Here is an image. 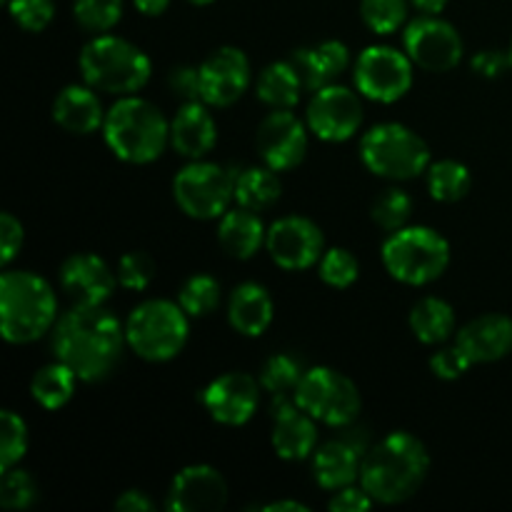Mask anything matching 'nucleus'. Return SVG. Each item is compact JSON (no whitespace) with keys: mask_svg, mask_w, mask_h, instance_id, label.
I'll return each instance as SVG.
<instances>
[{"mask_svg":"<svg viewBox=\"0 0 512 512\" xmlns=\"http://www.w3.org/2000/svg\"><path fill=\"white\" fill-rule=\"evenodd\" d=\"M128 345L125 325L103 305H75L55 323V360L68 365L83 383H100L118 368Z\"/></svg>","mask_w":512,"mask_h":512,"instance_id":"obj_1","label":"nucleus"},{"mask_svg":"<svg viewBox=\"0 0 512 512\" xmlns=\"http://www.w3.org/2000/svg\"><path fill=\"white\" fill-rule=\"evenodd\" d=\"M430 473V455L423 440L395 430L365 453L360 485L375 503L398 505L423 488Z\"/></svg>","mask_w":512,"mask_h":512,"instance_id":"obj_2","label":"nucleus"},{"mask_svg":"<svg viewBox=\"0 0 512 512\" xmlns=\"http://www.w3.org/2000/svg\"><path fill=\"white\" fill-rule=\"evenodd\" d=\"M58 318V300L45 278L30 270H5L0 275V330L13 345L43 338Z\"/></svg>","mask_w":512,"mask_h":512,"instance_id":"obj_3","label":"nucleus"},{"mask_svg":"<svg viewBox=\"0 0 512 512\" xmlns=\"http://www.w3.org/2000/svg\"><path fill=\"white\" fill-rule=\"evenodd\" d=\"M103 135L115 158L133 165L153 163L170 143V123L150 100L123 95L105 113Z\"/></svg>","mask_w":512,"mask_h":512,"instance_id":"obj_4","label":"nucleus"},{"mask_svg":"<svg viewBox=\"0 0 512 512\" xmlns=\"http://www.w3.org/2000/svg\"><path fill=\"white\" fill-rule=\"evenodd\" d=\"M80 73L90 88L110 95H133L153 75L148 55L130 40L103 35L85 43L80 53Z\"/></svg>","mask_w":512,"mask_h":512,"instance_id":"obj_5","label":"nucleus"},{"mask_svg":"<svg viewBox=\"0 0 512 512\" xmlns=\"http://www.w3.org/2000/svg\"><path fill=\"white\" fill-rule=\"evenodd\" d=\"M383 265L405 285H428L450 265V243L428 225H413L390 233L383 243Z\"/></svg>","mask_w":512,"mask_h":512,"instance_id":"obj_6","label":"nucleus"},{"mask_svg":"<svg viewBox=\"0 0 512 512\" xmlns=\"http://www.w3.org/2000/svg\"><path fill=\"white\" fill-rule=\"evenodd\" d=\"M190 315L180 303L145 300L125 320V338L135 355L150 363L173 360L185 348L190 335Z\"/></svg>","mask_w":512,"mask_h":512,"instance_id":"obj_7","label":"nucleus"},{"mask_svg":"<svg viewBox=\"0 0 512 512\" xmlns=\"http://www.w3.org/2000/svg\"><path fill=\"white\" fill-rule=\"evenodd\" d=\"M360 158L370 173L390 180H413L430 168V148L415 130L380 123L360 140Z\"/></svg>","mask_w":512,"mask_h":512,"instance_id":"obj_8","label":"nucleus"},{"mask_svg":"<svg viewBox=\"0 0 512 512\" xmlns=\"http://www.w3.org/2000/svg\"><path fill=\"white\" fill-rule=\"evenodd\" d=\"M295 403L318 423L330 428H345L355 423L363 408L360 390L355 388L353 380L333 368L305 370L303 380L295 388Z\"/></svg>","mask_w":512,"mask_h":512,"instance_id":"obj_9","label":"nucleus"},{"mask_svg":"<svg viewBox=\"0 0 512 512\" xmlns=\"http://www.w3.org/2000/svg\"><path fill=\"white\" fill-rule=\"evenodd\" d=\"M173 198L190 218H223L235 200V178L230 170L220 165L193 160L173 178Z\"/></svg>","mask_w":512,"mask_h":512,"instance_id":"obj_10","label":"nucleus"},{"mask_svg":"<svg viewBox=\"0 0 512 512\" xmlns=\"http://www.w3.org/2000/svg\"><path fill=\"white\" fill-rule=\"evenodd\" d=\"M413 60L390 45H370L355 63V88L375 103H395L413 88Z\"/></svg>","mask_w":512,"mask_h":512,"instance_id":"obj_11","label":"nucleus"},{"mask_svg":"<svg viewBox=\"0 0 512 512\" xmlns=\"http://www.w3.org/2000/svg\"><path fill=\"white\" fill-rule=\"evenodd\" d=\"M405 53L428 73H448L463 58V38L448 20L420 15L405 28Z\"/></svg>","mask_w":512,"mask_h":512,"instance_id":"obj_12","label":"nucleus"},{"mask_svg":"<svg viewBox=\"0 0 512 512\" xmlns=\"http://www.w3.org/2000/svg\"><path fill=\"white\" fill-rule=\"evenodd\" d=\"M363 100L345 85H325L315 90L308 105V128L325 143L350 140L363 125Z\"/></svg>","mask_w":512,"mask_h":512,"instance_id":"obj_13","label":"nucleus"},{"mask_svg":"<svg viewBox=\"0 0 512 512\" xmlns=\"http://www.w3.org/2000/svg\"><path fill=\"white\" fill-rule=\"evenodd\" d=\"M265 248L283 270H308L325 255V238L320 225L310 218L288 215L270 225Z\"/></svg>","mask_w":512,"mask_h":512,"instance_id":"obj_14","label":"nucleus"},{"mask_svg":"<svg viewBox=\"0 0 512 512\" xmlns=\"http://www.w3.org/2000/svg\"><path fill=\"white\" fill-rule=\"evenodd\" d=\"M258 150L265 165L278 173L298 168L308 153V125L290 108L273 110L258 128Z\"/></svg>","mask_w":512,"mask_h":512,"instance_id":"obj_15","label":"nucleus"},{"mask_svg":"<svg viewBox=\"0 0 512 512\" xmlns=\"http://www.w3.org/2000/svg\"><path fill=\"white\" fill-rule=\"evenodd\" d=\"M250 85L248 55L233 45H223L200 65V93L203 103L213 108H228L238 103Z\"/></svg>","mask_w":512,"mask_h":512,"instance_id":"obj_16","label":"nucleus"},{"mask_svg":"<svg viewBox=\"0 0 512 512\" xmlns=\"http://www.w3.org/2000/svg\"><path fill=\"white\" fill-rule=\"evenodd\" d=\"M200 400L215 423L238 428V425L248 423L258 410V380L248 373H225L203 390Z\"/></svg>","mask_w":512,"mask_h":512,"instance_id":"obj_17","label":"nucleus"},{"mask_svg":"<svg viewBox=\"0 0 512 512\" xmlns=\"http://www.w3.org/2000/svg\"><path fill=\"white\" fill-rule=\"evenodd\" d=\"M228 503V483L213 465H188L173 478L165 508L173 512H210Z\"/></svg>","mask_w":512,"mask_h":512,"instance_id":"obj_18","label":"nucleus"},{"mask_svg":"<svg viewBox=\"0 0 512 512\" xmlns=\"http://www.w3.org/2000/svg\"><path fill=\"white\" fill-rule=\"evenodd\" d=\"M273 448L283 460H305L318 450V420L305 413L298 403L288 400V393L273 395Z\"/></svg>","mask_w":512,"mask_h":512,"instance_id":"obj_19","label":"nucleus"},{"mask_svg":"<svg viewBox=\"0 0 512 512\" xmlns=\"http://www.w3.org/2000/svg\"><path fill=\"white\" fill-rule=\"evenodd\" d=\"M118 283V273L95 253L70 255L60 268V285L75 305H105Z\"/></svg>","mask_w":512,"mask_h":512,"instance_id":"obj_20","label":"nucleus"},{"mask_svg":"<svg viewBox=\"0 0 512 512\" xmlns=\"http://www.w3.org/2000/svg\"><path fill=\"white\" fill-rule=\"evenodd\" d=\"M205 105L203 100H190L170 120V145L188 160H203L218 143V125Z\"/></svg>","mask_w":512,"mask_h":512,"instance_id":"obj_21","label":"nucleus"},{"mask_svg":"<svg viewBox=\"0 0 512 512\" xmlns=\"http://www.w3.org/2000/svg\"><path fill=\"white\" fill-rule=\"evenodd\" d=\"M455 343L478 363H495L512 353V320L508 315L488 313L463 325Z\"/></svg>","mask_w":512,"mask_h":512,"instance_id":"obj_22","label":"nucleus"},{"mask_svg":"<svg viewBox=\"0 0 512 512\" xmlns=\"http://www.w3.org/2000/svg\"><path fill=\"white\" fill-rule=\"evenodd\" d=\"M360 458H365V453L353 440L343 438L323 443L313 453L315 483L323 490H330V493L348 488L360 478V468H363Z\"/></svg>","mask_w":512,"mask_h":512,"instance_id":"obj_23","label":"nucleus"},{"mask_svg":"<svg viewBox=\"0 0 512 512\" xmlns=\"http://www.w3.org/2000/svg\"><path fill=\"white\" fill-rule=\"evenodd\" d=\"M53 120L63 130L75 135H90L105 123V110L95 88L68 85L53 100Z\"/></svg>","mask_w":512,"mask_h":512,"instance_id":"obj_24","label":"nucleus"},{"mask_svg":"<svg viewBox=\"0 0 512 512\" xmlns=\"http://www.w3.org/2000/svg\"><path fill=\"white\" fill-rule=\"evenodd\" d=\"M275 315L273 298L260 283H240L228 303V320L235 333L260 338L270 328Z\"/></svg>","mask_w":512,"mask_h":512,"instance_id":"obj_25","label":"nucleus"},{"mask_svg":"<svg viewBox=\"0 0 512 512\" xmlns=\"http://www.w3.org/2000/svg\"><path fill=\"white\" fill-rule=\"evenodd\" d=\"M218 240L225 253L235 260H250L268 240L263 220L255 210L233 208L220 218Z\"/></svg>","mask_w":512,"mask_h":512,"instance_id":"obj_26","label":"nucleus"},{"mask_svg":"<svg viewBox=\"0 0 512 512\" xmlns=\"http://www.w3.org/2000/svg\"><path fill=\"white\" fill-rule=\"evenodd\" d=\"M283 195V183L278 178V170L270 165L265 168H245L243 173L235 175V203L240 208L263 213L270 210Z\"/></svg>","mask_w":512,"mask_h":512,"instance_id":"obj_27","label":"nucleus"},{"mask_svg":"<svg viewBox=\"0 0 512 512\" xmlns=\"http://www.w3.org/2000/svg\"><path fill=\"white\" fill-rule=\"evenodd\" d=\"M258 98L263 100L265 105H270L273 110H285L295 108L300 100V90L303 88V80H300L298 70L293 68L290 60H283V63H270L268 68L260 73L258 85Z\"/></svg>","mask_w":512,"mask_h":512,"instance_id":"obj_28","label":"nucleus"},{"mask_svg":"<svg viewBox=\"0 0 512 512\" xmlns=\"http://www.w3.org/2000/svg\"><path fill=\"white\" fill-rule=\"evenodd\" d=\"M410 328L415 338L425 345H440L455 333V310L453 305L440 298H423L415 303L410 313Z\"/></svg>","mask_w":512,"mask_h":512,"instance_id":"obj_29","label":"nucleus"},{"mask_svg":"<svg viewBox=\"0 0 512 512\" xmlns=\"http://www.w3.org/2000/svg\"><path fill=\"white\" fill-rule=\"evenodd\" d=\"M78 375L68 368L65 363L55 360V363L45 365L38 373L33 375V383H30V393L38 405H43L45 410H60L63 405L70 403V398L75 395V383H78Z\"/></svg>","mask_w":512,"mask_h":512,"instance_id":"obj_30","label":"nucleus"},{"mask_svg":"<svg viewBox=\"0 0 512 512\" xmlns=\"http://www.w3.org/2000/svg\"><path fill=\"white\" fill-rule=\"evenodd\" d=\"M470 170L458 160H440L428 168V190L438 203H458L470 193Z\"/></svg>","mask_w":512,"mask_h":512,"instance_id":"obj_31","label":"nucleus"},{"mask_svg":"<svg viewBox=\"0 0 512 512\" xmlns=\"http://www.w3.org/2000/svg\"><path fill=\"white\" fill-rule=\"evenodd\" d=\"M220 280L213 278L208 273H198L190 275L183 285H180L178 293V303L183 305L185 313L190 318H205V315L215 313L220 305Z\"/></svg>","mask_w":512,"mask_h":512,"instance_id":"obj_32","label":"nucleus"},{"mask_svg":"<svg viewBox=\"0 0 512 512\" xmlns=\"http://www.w3.org/2000/svg\"><path fill=\"white\" fill-rule=\"evenodd\" d=\"M305 368L295 355L278 353L273 358L265 360L263 370H260V388H265L268 393H290L298 388V383L303 380Z\"/></svg>","mask_w":512,"mask_h":512,"instance_id":"obj_33","label":"nucleus"},{"mask_svg":"<svg viewBox=\"0 0 512 512\" xmlns=\"http://www.w3.org/2000/svg\"><path fill=\"white\" fill-rule=\"evenodd\" d=\"M360 18L373 33L393 35L408 18V0H363Z\"/></svg>","mask_w":512,"mask_h":512,"instance_id":"obj_34","label":"nucleus"},{"mask_svg":"<svg viewBox=\"0 0 512 512\" xmlns=\"http://www.w3.org/2000/svg\"><path fill=\"white\" fill-rule=\"evenodd\" d=\"M28 450V428L20 415L3 410L0 415V473L15 468Z\"/></svg>","mask_w":512,"mask_h":512,"instance_id":"obj_35","label":"nucleus"},{"mask_svg":"<svg viewBox=\"0 0 512 512\" xmlns=\"http://www.w3.org/2000/svg\"><path fill=\"white\" fill-rule=\"evenodd\" d=\"M73 15L90 33H108L123 18V0H75Z\"/></svg>","mask_w":512,"mask_h":512,"instance_id":"obj_36","label":"nucleus"},{"mask_svg":"<svg viewBox=\"0 0 512 512\" xmlns=\"http://www.w3.org/2000/svg\"><path fill=\"white\" fill-rule=\"evenodd\" d=\"M38 498L40 488L28 470H5L3 483H0V505L5 510H28L38 503Z\"/></svg>","mask_w":512,"mask_h":512,"instance_id":"obj_37","label":"nucleus"},{"mask_svg":"<svg viewBox=\"0 0 512 512\" xmlns=\"http://www.w3.org/2000/svg\"><path fill=\"white\" fill-rule=\"evenodd\" d=\"M413 215V198L400 188H388L373 203V220L388 233L405 228Z\"/></svg>","mask_w":512,"mask_h":512,"instance_id":"obj_38","label":"nucleus"},{"mask_svg":"<svg viewBox=\"0 0 512 512\" xmlns=\"http://www.w3.org/2000/svg\"><path fill=\"white\" fill-rule=\"evenodd\" d=\"M360 275V263L350 250L345 248H333L320 258V278L330 288H350V285L358 280Z\"/></svg>","mask_w":512,"mask_h":512,"instance_id":"obj_39","label":"nucleus"},{"mask_svg":"<svg viewBox=\"0 0 512 512\" xmlns=\"http://www.w3.org/2000/svg\"><path fill=\"white\" fill-rule=\"evenodd\" d=\"M155 278V260L143 250L125 253L118 263V280L125 290H145Z\"/></svg>","mask_w":512,"mask_h":512,"instance_id":"obj_40","label":"nucleus"},{"mask_svg":"<svg viewBox=\"0 0 512 512\" xmlns=\"http://www.w3.org/2000/svg\"><path fill=\"white\" fill-rule=\"evenodd\" d=\"M290 63H293V68L298 70L300 80H303V88L310 90V93L325 88V85H330V80H333L330 78L328 68H325V60H323V55H320L318 48L293 50V55H290Z\"/></svg>","mask_w":512,"mask_h":512,"instance_id":"obj_41","label":"nucleus"},{"mask_svg":"<svg viewBox=\"0 0 512 512\" xmlns=\"http://www.w3.org/2000/svg\"><path fill=\"white\" fill-rule=\"evenodd\" d=\"M8 10L15 23L28 33H40L55 15L53 0H8Z\"/></svg>","mask_w":512,"mask_h":512,"instance_id":"obj_42","label":"nucleus"},{"mask_svg":"<svg viewBox=\"0 0 512 512\" xmlns=\"http://www.w3.org/2000/svg\"><path fill=\"white\" fill-rule=\"evenodd\" d=\"M473 365V360L468 358V353H465L458 343H455L453 348L438 350V353H433V358H430V370H433L440 380L463 378Z\"/></svg>","mask_w":512,"mask_h":512,"instance_id":"obj_43","label":"nucleus"},{"mask_svg":"<svg viewBox=\"0 0 512 512\" xmlns=\"http://www.w3.org/2000/svg\"><path fill=\"white\" fill-rule=\"evenodd\" d=\"M23 223L13 213L0 215V263L8 265L23 248Z\"/></svg>","mask_w":512,"mask_h":512,"instance_id":"obj_44","label":"nucleus"},{"mask_svg":"<svg viewBox=\"0 0 512 512\" xmlns=\"http://www.w3.org/2000/svg\"><path fill=\"white\" fill-rule=\"evenodd\" d=\"M168 85L173 90V95L183 98L185 103H190V100H203V93H200V68L178 65V68L170 70Z\"/></svg>","mask_w":512,"mask_h":512,"instance_id":"obj_45","label":"nucleus"},{"mask_svg":"<svg viewBox=\"0 0 512 512\" xmlns=\"http://www.w3.org/2000/svg\"><path fill=\"white\" fill-rule=\"evenodd\" d=\"M375 505V500L370 498L368 490L360 485H348V488L335 490L333 500H330V510L333 512H368Z\"/></svg>","mask_w":512,"mask_h":512,"instance_id":"obj_46","label":"nucleus"},{"mask_svg":"<svg viewBox=\"0 0 512 512\" xmlns=\"http://www.w3.org/2000/svg\"><path fill=\"white\" fill-rule=\"evenodd\" d=\"M508 68H512V60L510 53H503V50H483L473 58V70L483 78H498Z\"/></svg>","mask_w":512,"mask_h":512,"instance_id":"obj_47","label":"nucleus"},{"mask_svg":"<svg viewBox=\"0 0 512 512\" xmlns=\"http://www.w3.org/2000/svg\"><path fill=\"white\" fill-rule=\"evenodd\" d=\"M320 55L325 60V68H328L330 78H338L340 73H345L350 65V50L348 45L340 43V40H325L318 45Z\"/></svg>","mask_w":512,"mask_h":512,"instance_id":"obj_48","label":"nucleus"},{"mask_svg":"<svg viewBox=\"0 0 512 512\" xmlns=\"http://www.w3.org/2000/svg\"><path fill=\"white\" fill-rule=\"evenodd\" d=\"M115 510L118 512H153L155 503L143 493V490H125V493L115 500Z\"/></svg>","mask_w":512,"mask_h":512,"instance_id":"obj_49","label":"nucleus"},{"mask_svg":"<svg viewBox=\"0 0 512 512\" xmlns=\"http://www.w3.org/2000/svg\"><path fill=\"white\" fill-rule=\"evenodd\" d=\"M250 510H263V512H310L308 505L295 503V500H275V503H265V505H255Z\"/></svg>","mask_w":512,"mask_h":512,"instance_id":"obj_50","label":"nucleus"},{"mask_svg":"<svg viewBox=\"0 0 512 512\" xmlns=\"http://www.w3.org/2000/svg\"><path fill=\"white\" fill-rule=\"evenodd\" d=\"M133 3L148 18H158V15H163L170 8V0H133Z\"/></svg>","mask_w":512,"mask_h":512,"instance_id":"obj_51","label":"nucleus"},{"mask_svg":"<svg viewBox=\"0 0 512 512\" xmlns=\"http://www.w3.org/2000/svg\"><path fill=\"white\" fill-rule=\"evenodd\" d=\"M410 5L423 15H440L445 5H448V0H410Z\"/></svg>","mask_w":512,"mask_h":512,"instance_id":"obj_52","label":"nucleus"},{"mask_svg":"<svg viewBox=\"0 0 512 512\" xmlns=\"http://www.w3.org/2000/svg\"><path fill=\"white\" fill-rule=\"evenodd\" d=\"M190 3H193V5H210V3H215V0H190Z\"/></svg>","mask_w":512,"mask_h":512,"instance_id":"obj_53","label":"nucleus"},{"mask_svg":"<svg viewBox=\"0 0 512 512\" xmlns=\"http://www.w3.org/2000/svg\"><path fill=\"white\" fill-rule=\"evenodd\" d=\"M508 53H510V60H512V43H510V50H508Z\"/></svg>","mask_w":512,"mask_h":512,"instance_id":"obj_54","label":"nucleus"},{"mask_svg":"<svg viewBox=\"0 0 512 512\" xmlns=\"http://www.w3.org/2000/svg\"><path fill=\"white\" fill-rule=\"evenodd\" d=\"M5 3H8V0H5Z\"/></svg>","mask_w":512,"mask_h":512,"instance_id":"obj_55","label":"nucleus"}]
</instances>
